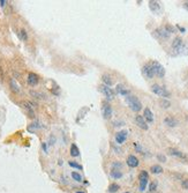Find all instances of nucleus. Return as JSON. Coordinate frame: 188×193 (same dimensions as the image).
<instances>
[{
  "label": "nucleus",
  "mask_w": 188,
  "mask_h": 193,
  "mask_svg": "<svg viewBox=\"0 0 188 193\" xmlns=\"http://www.w3.org/2000/svg\"><path fill=\"white\" fill-rule=\"evenodd\" d=\"M172 50L174 56L188 54V45L182 41L181 37H175L172 42Z\"/></svg>",
  "instance_id": "obj_1"
},
{
  "label": "nucleus",
  "mask_w": 188,
  "mask_h": 193,
  "mask_svg": "<svg viewBox=\"0 0 188 193\" xmlns=\"http://www.w3.org/2000/svg\"><path fill=\"white\" fill-rule=\"evenodd\" d=\"M126 103L130 108V110L134 112H139L142 109V104L140 102V100L136 96H134V95H128L126 97Z\"/></svg>",
  "instance_id": "obj_2"
},
{
  "label": "nucleus",
  "mask_w": 188,
  "mask_h": 193,
  "mask_svg": "<svg viewBox=\"0 0 188 193\" xmlns=\"http://www.w3.org/2000/svg\"><path fill=\"white\" fill-rule=\"evenodd\" d=\"M151 91H152L154 94H156L157 96H160L163 97V98H169V97L171 96L170 91L166 89L165 87L159 86V84H152V86H151Z\"/></svg>",
  "instance_id": "obj_3"
},
{
  "label": "nucleus",
  "mask_w": 188,
  "mask_h": 193,
  "mask_svg": "<svg viewBox=\"0 0 188 193\" xmlns=\"http://www.w3.org/2000/svg\"><path fill=\"white\" fill-rule=\"evenodd\" d=\"M139 182H140V191L143 192L147 185H148V182H149V175L147 171H141L140 175H139Z\"/></svg>",
  "instance_id": "obj_4"
},
{
  "label": "nucleus",
  "mask_w": 188,
  "mask_h": 193,
  "mask_svg": "<svg viewBox=\"0 0 188 193\" xmlns=\"http://www.w3.org/2000/svg\"><path fill=\"white\" fill-rule=\"evenodd\" d=\"M151 66L154 69V74L157 75L158 78H164L165 75V68L162 64H159L158 61H152L151 63Z\"/></svg>",
  "instance_id": "obj_5"
},
{
  "label": "nucleus",
  "mask_w": 188,
  "mask_h": 193,
  "mask_svg": "<svg viewBox=\"0 0 188 193\" xmlns=\"http://www.w3.org/2000/svg\"><path fill=\"white\" fill-rule=\"evenodd\" d=\"M142 74L147 78V79H152L155 74H154V69L151 66V63H148L145 65H143L142 67Z\"/></svg>",
  "instance_id": "obj_6"
},
{
  "label": "nucleus",
  "mask_w": 188,
  "mask_h": 193,
  "mask_svg": "<svg viewBox=\"0 0 188 193\" xmlns=\"http://www.w3.org/2000/svg\"><path fill=\"white\" fill-rule=\"evenodd\" d=\"M99 89H100V91L103 93V95H104L107 100H113V97H114V91H113L110 87H107L105 84H102Z\"/></svg>",
  "instance_id": "obj_7"
},
{
  "label": "nucleus",
  "mask_w": 188,
  "mask_h": 193,
  "mask_svg": "<svg viewBox=\"0 0 188 193\" xmlns=\"http://www.w3.org/2000/svg\"><path fill=\"white\" fill-rule=\"evenodd\" d=\"M102 113H103V117L105 119H110L112 117V108L109 103H104L103 108H102Z\"/></svg>",
  "instance_id": "obj_8"
},
{
  "label": "nucleus",
  "mask_w": 188,
  "mask_h": 193,
  "mask_svg": "<svg viewBox=\"0 0 188 193\" xmlns=\"http://www.w3.org/2000/svg\"><path fill=\"white\" fill-rule=\"evenodd\" d=\"M127 135H128V132L126 130L118 132V133L115 134V141H117V143H119V145L124 143V142L126 141V139H127Z\"/></svg>",
  "instance_id": "obj_9"
},
{
  "label": "nucleus",
  "mask_w": 188,
  "mask_h": 193,
  "mask_svg": "<svg viewBox=\"0 0 188 193\" xmlns=\"http://www.w3.org/2000/svg\"><path fill=\"white\" fill-rule=\"evenodd\" d=\"M135 123L136 125L140 127V128H142V130H144V131H147L148 130V123L145 121V119L143 118L142 116H136L135 117Z\"/></svg>",
  "instance_id": "obj_10"
},
{
  "label": "nucleus",
  "mask_w": 188,
  "mask_h": 193,
  "mask_svg": "<svg viewBox=\"0 0 188 193\" xmlns=\"http://www.w3.org/2000/svg\"><path fill=\"white\" fill-rule=\"evenodd\" d=\"M115 91H117V94H119L121 96H125L127 97L128 95H130V91L124 86V84H117V87H115Z\"/></svg>",
  "instance_id": "obj_11"
},
{
  "label": "nucleus",
  "mask_w": 188,
  "mask_h": 193,
  "mask_svg": "<svg viewBox=\"0 0 188 193\" xmlns=\"http://www.w3.org/2000/svg\"><path fill=\"white\" fill-rule=\"evenodd\" d=\"M126 162H127L128 167H130V168H136V167L139 165V163H140V162H139V158H137L135 155H129Z\"/></svg>",
  "instance_id": "obj_12"
},
{
  "label": "nucleus",
  "mask_w": 188,
  "mask_h": 193,
  "mask_svg": "<svg viewBox=\"0 0 188 193\" xmlns=\"http://www.w3.org/2000/svg\"><path fill=\"white\" fill-rule=\"evenodd\" d=\"M39 82V76L35 73H29L28 74V83L30 86H37Z\"/></svg>",
  "instance_id": "obj_13"
},
{
  "label": "nucleus",
  "mask_w": 188,
  "mask_h": 193,
  "mask_svg": "<svg viewBox=\"0 0 188 193\" xmlns=\"http://www.w3.org/2000/svg\"><path fill=\"white\" fill-rule=\"evenodd\" d=\"M143 118L145 119V121L149 123V124L154 123V115H152V112H151V110L149 108H145V109H144V116H143Z\"/></svg>",
  "instance_id": "obj_14"
},
{
  "label": "nucleus",
  "mask_w": 188,
  "mask_h": 193,
  "mask_svg": "<svg viewBox=\"0 0 188 193\" xmlns=\"http://www.w3.org/2000/svg\"><path fill=\"white\" fill-rule=\"evenodd\" d=\"M156 34H157L160 38H169L170 37V32L165 29V27H163V28H158V29L156 30Z\"/></svg>",
  "instance_id": "obj_15"
},
{
  "label": "nucleus",
  "mask_w": 188,
  "mask_h": 193,
  "mask_svg": "<svg viewBox=\"0 0 188 193\" xmlns=\"http://www.w3.org/2000/svg\"><path fill=\"white\" fill-rule=\"evenodd\" d=\"M169 154H170V155H173V156H177V157H180V158H187V156L185 155L184 153H181L180 150L174 149V148L169 149Z\"/></svg>",
  "instance_id": "obj_16"
},
{
  "label": "nucleus",
  "mask_w": 188,
  "mask_h": 193,
  "mask_svg": "<svg viewBox=\"0 0 188 193\" xmlns=\"http://www.w3.org/2000/svg\"><path fill=\"white\" fill-rule=\"evenodd\" d=\"M149 7H150L151 12H154V13H158L160 11V5L158 1H152V0L149 1Z\"/></svg>",
  "instance_id": "obj_17"
},
{
  "label": "nucleus",
  "mask_w": 188,
  "mask_h": 193,
  "mask_svg": "<svg viewBox=\"0 0 188 193\" xmlns=\"http://www.w3.org/2000/svg\"><path fill=\"white\" fill-rule=\"evenodd\" d=\"M23 106H24V109L27 110V111L29 112V115H30L31 117L34 116V109H35V106H34V104L31 103V102H28V101H25L24 103H23Z\"/></svg>",
  "instance_id": "obj_18"
},
{
  "label": "nucleus",
  "mask_w": 188,
  "mask_h": 193,
  "mask_svg": "<svg viewBox=\"0 0 188 193\" xmlns=\"http://www.w3.org/2000/svg\"><path fill=\"white\" fill-rule=\"evenodd\" d=\"M102 81L104 82V84L107 86V87H111V86L113 84L112 78H111L109 74H103V76H102Z\"/></svg>",
  "instance_id": "obj_19"
},
{
  "label": "nucleus",
  "mask_w": 188,
  "mask_h": 193,
  "mask_svg": "<svg viewBox=\"0 0 188 193\" xmlns=\"http://www.w3.org/2000/svg\"><path fill=\"white\" fill-rule=\"evenodd\" d=\"M164 123L170 127H175L178 125V121L174 118H172V117H166V118L164 119Z\"/></svg>",
  "instance_id": "obj_20"
},
{
  "label": "nucleus",
  "mask_w": 188,
  "mask_h": 193,
  "mask_svg": "<svg viewBox=\"0 0 188 193\" xmlns=\"http://www.w3.org/2000/svg\"><path fill=\"white\" fill-rule=\"evenodd\" d=\"M70 155L73 156V157H77V156L80 155V149L77 148V146H76L75 143L70 145Z\"/></svg>",
  "instance_id": "obj_21"
},
{
  "label": "nucleus",
  "mask_w": 188,
  "mask_h": 193,
  "mask_svg": "<svg viewBox=\"0 0 188 193\" xmlns=\"http://www.w3.org/2000/svg\"><path fill=\"white\" fill-rule=\"evenodd\" d=\"M111 177H112L113 179H119L122 177V172H121L120 170H111Z\"/></svg>",
  "instance_id": "obj_22"
},
{
  "label": "nucleus",
  "mask_w": 188,
  "mask_h": 193,
  "mask_svg": "<svg viewBox=\"0 0 188 193\" xmlns=\"http://www.w3.org/2000/svg\"><path fill=\"white\" fill-rule=\"evenodd\" d=\"M150 170L152 173H162V172H163V168H162L160 165H157V164H156V165H152V167H151Z\"/></svg>",
  "instance_id": "obj_23"
},
{
  "label": "nucleus",
  "mask_w": 188,
  "mask_h": 193,
  "mask_svg": "<svg viewBox=\"0 0 188 193\" xmlns=\"http://www.w3.org/2000/svg\"><path fill=\"white\" fill-rule=\"evenodd\" d=\"M119 190V185L118 184H115V183H113V184H110L109 186V188H107V191L110 193H115L117 191Z\"/></svg>",
  "instance_id": "obj_24"
},
{
  "label": "nucleus",
  "mask_w": 188,
  "mask_h": 193,
  "mask_svg": "<svg viewBox=\"0 0 188 193\" xmlns=\"http://www.w3.org/2000/svg\"><path fill=\"white\" fill-rule=\"evenodd\" d=\"M72 178L76 180V182H82V176L79 173V172H76V171H73L72 172Z\"/></svg>",
  "instance_id": "obj_25"
},
{
  "label": "nucleus",
  "mask_w": 188,
  "mask_h": 193,
  "mask_svg": "<svg viewBox=\"0 0 188 193\" xmlns=\"http://www.w3.org/2000/svg\"><path fill=\"white\" fill-rule=\"evenodd\" d=\"M10 87H12V90L15 91V93H19V91H20V88H19V86L16 84V82L14 79L10 80Z\"/></svg>",
  "instance_id": "obj_26"
},
{
  "label": "nucleus",
  "mask_w": 188,
  "mask_h": 193,
  "mask_svg": "<svg viewBox=\"0 0 188 193\" xmlns=\"http://www.w3.org/2000/svg\"><path fill=\"white\" fill-rule=\"evenodd\" d=\"M42 125H40V123L39 121H35V123H32L30 126L28 127V130L29 131H34V130H36V128H40Z\"/></svg>",
  "instance_id": "obj_27"
},
{
  "label": "nucleus",
  "mask_w": 188,
  "mask_h": 193,
  "mask_svg": "<svg viewBox=\"0 0 188 193\" xmlns=\"http://www.w3.org/2000/svg\"><path fill=\"white\" fill-rule=\"evenodd\" d=\"M19 36H20V38H21L22 41H27V39H28V34H27V31H25L24 29L20 30V34H19Z\"/></svg>",
  "instance_id": "obj_28"
},
{
  "label": "nucleus",
  "mask_w": 188,
  "mask_h": 193,
  "mask_svg": "<svg viewBox=\"0 0 188 193\" xmlns=\"http://www.w3.org/2000/svg\"><path fill=\"white\" fill-rule=\"evenodd\" d=\"M160 105H162V108H164V109H167V108H170V101H166V100H163V101H160Z\"/></svg>",
  "instance_id": "obj_29"
},
{
  "label": "nucleus",
  "mask_w": 188,
  "mask_h": 193,
  "mask_svg": "<svg viewBox=\"0 0 188 193\" xmlns=\"http://www.w3.org/2000/svg\"><path fill=\"white\" fill-rule=\"evenodd\" d=\"M68 164H69L70 167H73V168H76V169H80V170H82V169H83L82 165H80V164L75 163V162H69Z\"/></svg>",
  "instance_id": "obj_30"
},
{
  "label": "nucleus",
  "mask_w": 188,
  "mask_h": 193,
  "mask_svg": "<svg viewBox=\"0 0 188 193\" xmlns=\"http://www.w3.org/2000/svg\"><path fill=\"white\" fill-rule=\"evenodd\" d=\"M156 188H157V183H156V182L151 183L150 187H149V191H150V192H154V191H156Z\"/></svg>",
  "instance_id": "obj_31"
},
{
  "label": "nucleus",
  "mask_w": 188,
  "mask_h": 193,
  "mask_svg": "<svg viewBox=\"0 0 188 193\" xmlns=\"http://www.w3.org/2000/svg\"><path fill=\"white\" fill-rule=\"evenodd\" d=\"M181 185H182V187H184L185 190H188V179L182 180V182H181Z\"/></svg>",
  "instance_id": "obj_32"
},
{
  "label": "nucleus",
  "mask_w": 188,
  "mask_h": 193,
  "mask_svg": "<svg viewBox=\"0 0 188 193\" xmlns=\"http://www.w3.org/2000/svg\"><path fill=\"white\" fill-rule=\"evenodd\" d=\"M134 147H135V149L139 153H142V148H141V146H140L137 142H134Z\"/></svg>",
  "instance_id": "obj_33"
},
{
  "label": "nucleus",
  "mask_w": 188,
  "mask_h": 193,
  "mask_svg": "<svg viewBox=\"0 0 188 193\" xmlns=\"http://www.w3.org/2000/svg\"><path fill=\"white\" fill-rule=\"evenodd\" d=\"M157 158L160 160V162H166V157L164 155H157Z\"/></svg>",
  "instance_id": "obj_34"
},
{
  "label": "nucleus",
  "mask_w": 188,
  "mask_h": 193,
  "mask_svg": "<svg viewBox=\"0 0 188 193\" xmlns=\"http://www.w3.org/2000/svg\"><path fill=\"white\" fill-rule=\"evenodd\" d=\"M112 167H113V168H118V170H120L121 164L120 163H115V162H114V163L112 164Z\"/></svg>",
  "instance_id": "obj_35"
},
{
  "label": "nucleus",
  "mask_w": 188,
  "mask_h": 193,
  "mask_svg": "<svg viewBox=\"0 0 188 193\" xmlns=\"http://www.w3.org/2000/svg\"><path fill=\"white\" fill-rule=\"evenodd\" d=\"M6 4H7V1H6V0H0V6H1V7H5V6H6Z\"/></svg>",
  "instance_id": "obj_36"
},
{
  "label": "nucleus",
  "mask_w": 188,
  "mask_h": 193,
  "mask_svg": "<svg viewBox=\"0 0 188 193\" xmlns=\"http://www.w3.org/2000/svg\"><path fill=\"white\" fill-rule=\"evenodd\" d=\"M42 147H43V149H44V152H45V153H47V147H46V143H43V145H42Z\"/></svg>",
  "instance_id": "obj_37"
},
{
  "label": "nucleus",
  "mask_w": 188,
  "mask_h": 193,
  "mask_svg": "<svg viewBox=\"0 0 188 193\" xmlns=\"http://www.w3.org/2000/svg\"><path fill=\"white\" fill-rule=\"evenodd\" d=\"M184 7H185V9H187V11H188V1L184 4Z\"/></svg>",
  "instance_id": "obj_38"
},
{
  "label": "nucleus",
  "mask_w": 188,
  "mask_h": 193,
  "mask_svg": "<svg viewBox=\"0 0 188 193\" xmlns=\"http://www.w3.org/2000/svg\"><path fill=\"white\" fill-rule=\"evenodd\" d=\"M177 27H178V28L180 29L181 32H185V31H186V30H185V28H181V27H179V26H177Z\"/></svg>",
  "instance_id": "obj_39"
},
{
  "label": "nucleus",
  "mask_w": 188,
  "mask_h": 193,
  "mask_svg": "<svg viewBox=\"0 0 188 193\" xmlns=\"http://www.w3.org/2000/svg\"><path fill=\"white\" fill-rule=\"evenodd\" d=\"M76 193H84V192H82V191H79V192H76Z\"/></svg>",
  "instance_id": "obj_40"
},
{
  "label": "nucleus",
  "mask_w": 188,
  "mask_h": 193,
  "mask_svg": "<svg viewBox=\"0 0 188 193\" xmlns=\"http://www.w3.org/2000/svg\"><path fill=\"white\" fill-rule=\"evenodd\" d=\"M125 193H129V192H125Z\"/></svg>",
  "instance_id": "obj_41"
}]
</instances>
